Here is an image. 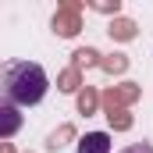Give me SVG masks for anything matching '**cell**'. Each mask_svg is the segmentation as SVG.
<instances>
[{
  "label": "cell",
  "instance_id": "cell-15",
  "mask_svg": "<svg viewBox=\"0 0 153 153\" xmlns=\"http://www.w3.org/2000/svg\"><path fill=\"white\" fill-rule=\"evenodd\" d=\"M0 153H18V150H14L11 143H0Z\"/></svg>",
  "mask_w": 153,
  "mask_h": 153
},
{
  "label": "cell",
  "instance_id": "cell-13",
  "mask_svg": "<svg viewBox=\"0 0 153 153\" xmlns=\"http://www.w3.org/2000/svg\"><path fill=\"white\" fill-rule=\"evenodd\" d=\"M89 11L96 14H111V18H121V0H85Z\"/></svg>",
  "mask_w": 153,
  "mask_h": 153
},
{
  "label": "cell",
  "instance_id": "cell-8",
  "mask_svg": "<svg viewBox=\"0 0 153 153\" xmlns=\"http://www.w3.org/2000/svg\"><path fill=\"white\" fill-rule=\"evenodd\" d=\"M100 64H103V53L96 46H78L71 53V68H78V71H89V68H100Z\"/></svg>",
  "mask_w": 153,
  "mask_h": 153
},
{
  "label": "cell",
  "instance_id": "cell-1",
  "mask_svg": "<svg viewBox=\"0 0 153 153\" xmlns=\"http://www.w3.org/2000/svg\"><path fill=\"white\" fill-rule=\"evenodd\" d=\"M50 78L36 61H7L4 64V103L14 107H36L46 96Z\"/></svg>",
  "mask_w": 153,
  "mask_h": 153
},
{
  "label": "cell",
  "instance_id": "cell-14",
  "mask_svg": "<svg viewBox=\"0 0 153 153\" xmlns=\"http://www.w3.org/2000/svg\"><path fill=\"white\" fill-rule=\"evenodd\" d=\"M121 153H153V146L150 143H132V146H125Z\"/></svg>",
  "mask_w": 153,
  "mask_h": 153
},
{
  "label": "cell",
  "instance_id": "cell-4",
  "mask_svg": "<svg viewBox=\"0 0 153 153\" xmlns=\"http://www.w3.org/2000/svg\"><path fill=\"white\" fill-rule=\"evenodd\" d=\"M18 128H22L18 107H14V103H4V107H0V143H11Z\"/></svg>",
  "mask_w": 153,
  "mask_h": 153
},
{
  "label": "cell",
  "instance_id": "cell-7",
  "mask_svg": "<svg viewBox=\"0 0 153 153\" xmlns=\"http://www.w3.org/2000/svg\"><path fill=\"white\" fill-rule=\"evenodd\" d=\"M57 89L61 93H68V96H78L82 89H85V78H82V71L78 68H64V71H57Z\"/></svg>",
  "mask_w": 153,
  "mask_h": 153
},
{
  "label": "cell",
  "instance_id": "cell-10",
  "mask_svg": "<svg viewBox=\"0 0 153 153\" xmlns=\"http://www.w3.org/2000/svg\"><path fill=\"white\" fill-rule=\"evenodd\" d=\"M128 53H103V64H100V71H107V75H125L128 71Z\"/></svg>",
  "mask_w": 153,
  "mask_h": 153
},
{
  "label": "cell",
  "instance_id": "cell-16",
  "mask_svg": "<svg viewBox=\"0 0 153 153\" xmlns=\"http://www.w3.org/2000/svg\"><path fill=\"white\" fill-rule=\"evenodd\" d=\"M29 153H32V150H29Z\"/></svg>",
  "mask_w": 153,
  "mask_h": 153
},
{
  "label": "cell",
  "instance_id": "cell-9",
  "mask_svg": "<svg viewBox=\"0 0 153 153\" xmlns=\"http://www.w3.org/2000/svg\"><path fill=\"white\" fill-rule=\"evenodd\" d=\"M100 96H103V93H100V89H93V85H85V89H82V93H78L75 96V107H78V114H96V111H103V103H100Z\"/></svg>",
  "mask_w": 153,
  "mask_h": 153
},
{
  "label": "cell",
  "instance_id": "cell-5",
  "mask_svg": "<svg viewBox=\"0 0 153 153\" xmlns=\"http://www.w3.org/2000/svg\"><path fill=\"white\" fill-rule=\"evenodd\" d=\"M75 153H111V135L107 132H85L75 143Z\"/></svg>",
  "mask_w": 153,
  "mask_h": 153
},
{
  "label": "cell",
  "instance_id": "cell-6",
  "mask_svg": "<svg viewBox=\"0 0 153 153\" xmlns=\"http://www.w3.org/2000/svg\"><path fill=\"white\" fill-rule=\"evenodd\" d=\"M107 36L114 39V43H132V39L139 36V25L132 22V18H111V25H107Z\"/></svg>",
  "mask_w": 153,
  "mask_h": 153
},
{
  "label": "cell",
  "instance_id": "cell-12",
  "mask_svg": "<svg viewBox=\"0 0 153 153\" xmlns=\"http://www.w3.org/2000/svg\"><path fill=\"white\" fill-rule=\"evenodd\" d=\"M114 89H117V96H121L125 107H132V103L143 100V85H139V82H121V85H114Z\"/></svg>",
  "mask_w": 153,
  "mask_h": 153
},
{
  "label": "cell",
  "instance_id": "cell-11",
  "mask_svg": "<svg viewBox=\"0 0 153 153\" xmlns=\"http://www.w3.org/2000/svg\"><path fill=\"white\" fill-rule=\"evenodd\" d=\"M107 117V125H111V132H132V125H135V117L128 114V107H121V111H111Z\"/></svg>",
  "mask_w": 153,
  "mask_h": 153
},
{
  "label": "cell",
  "instance_id": "cell-2",
  "mask_svg": "<svg viewBox=\"0 0 153 153\" xmlns=\"http://www.w3.org/2000/svg\"><path fill=\"white\" fill-rule=\"evenodd\" d=\"M82 0H64L57 11H53V18H50V29H53V36L61 39H75L82 32Z\"/></svg>",
  "mask_w": 153,
  "mask_h": 153
},
{
  "label": "cell",
  "instance_id": "cell-3",
  "mask_svg": "<svg viewBox=\"0 0 153 153\" xmlns=\"http://www.w3.org/2000/svg\"><path fill=\"white\" fill-rule=\"evenodd\" d=\"M71 143H78V128L71 125V121L57 125V128L46 135V150H50V153H61L64 146H71Z\"/></svg>",
  "mask_w": 153,
  "mask_h": 153
}]
</instances>
